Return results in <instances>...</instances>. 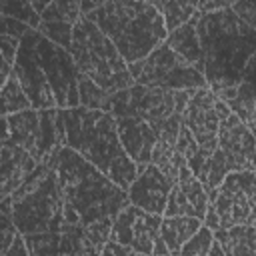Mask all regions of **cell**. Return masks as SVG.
Instances as JSON below:
<instances>
[{
	"mask_svg": "<svg viewBox=\"0 0 256 256\" xmlns=\"http://www.w3.org/2000/svg\"><path fill=\"white\" fill-rule=\"evenodd\" d=\"M202 228V220L190 218V216H162V240L170 252V256H176L180 248Z\"/></svg>",
	"mask_w": 256,
	"mask_h": 256,
	"instance_id": "obj_19",
	"label": "cell"
},
{
	"mask_svg": "<svg viewBox=\"0 0 256 256\" xmlns=\"http://www.w3.org/2000/svg\"><path fill=\"white\" fill-rule=\"evenodd\" d=\"M214 240L220 242L228 256H256V224L220 228L214 232Z\"/></svg>",
	"mask_w": 256,
	"mask_h": 256,
	"instance_id": "obj_20",
	"label": "cell"
},
{
	"mask_svg": "<svg viewBox=\"0 0 256 256\" xmlns=\"http://www.w3.org/2000/svg\"><path fill=\"white\" fill-rule=\"evenodd\" d=\"M2 144L24 148L38 164H48L66 146L60 110H24L2 116Z\"/></svg>",
	"mask_w": 256,
	"mask_h": 256,
	"instance_id": "obj_7",
	"label": "cell"
},
{
	"mask_svg": "<svg viewBox=\"0 0 256 256\" xmlns=\"http://www.w3.org/2000/svg\"><path fill=\"white\" fill-rule=\"evenodd\" d=\"M208 256H228V254L224 252V248L220 246V242H218V240H214V242H212V246H210Z\"/></svg>",
	"mask_w": 256,
	"mask_h": 256,
	"instance_id": "obj_32",
	"label": "cell"
},
{
	"mask_svg": "<svg viewBox=\"0 0 256 256\" xmlns=\"http://www.w3.org/2000/svg\"><path fill=\"white\" fill-rule=\"evenodd\" d=\"M0 256H30V254H28V246H26L24 236L18 232V236H16L14 242H12V246H10L8 250L0 252Z\"/></svg>",
	"mask_w": 256,
	"mask_h": 256,
	"instance_id": "obj_29",
	"label": "cell"
},
{
	"mask_svg": "<svg viewBox=\"0 0 256 256\" xmlns=\"http://www.w3.org/2000/svg\"><path fill=\"white\" fill-rule=\"evenodd\" d=\"M160 228L162 216L144 212L142 208L128 204L114 218L110 240L144 256H170Z\"/></svg>",
	"mask_w": 256,
	"mask_h": 256,
	"instance_id": "obj_11",
	"label": "cell"
},
{
	"mask_svg": "<svg viewBox=\"0 0 256 256\" xmlns=\"http://www.w3.org/2000/svg\"><path fill=\"white\" fill-rule=\"evenodd\" d=\"M60 116L64 122L66 146L128 192L138 176V166L120 142L116 118L108 112L88 110L84 106L60 110Z\"/></svg>",
	"mask_w": 256,
	"mask_h": 256,
	"instance_id": "obj_3",
	"label": "cell"
},
{
	"mask_svg": "<svg viewBox=\"0 0 256 256\" xmlns=\"http://www.w3.org/2000/svg\"><path fill=\"white\" fill-rule=\"evenodd\" d=\"M82 8L80 2H50L48 8L40 14L42 22H66V24H76L82 18Z\"/></svg>",
	"mask_w": 256,
	"mask_h": 256,
	"instance_id": "obj_26",
	"label": "cell"
},
{
	"mask_svg": "<svg viewBox=\"0 0 256 256\" xmlns=\"http://www.w3.org/2000/svg\"><path fill=\"white\" fill-rule=\"evenodd\" d=\"M12 220L22 236L62 230L64 194L52 162L38 164L32 176L12 194Z\"/></svg>",
	"mask_w": 256,
	"mask_h": 256,
	"instance_id": "obj_5",
	"label": "cell"
},
{
	"mask_svg": "<svg viewBox=\"0 0 256 256\" xmlns=\"http://www.w3.org/2000/svg\"><path fill=\"white\" fill-rule=\"evenodd\" d=\"M36 30L44 38L54 42L56 46H60V48L70 52V48H72V34H74V26L72 24H66V22H40V26Z\"/></svg>",
	"mask_w": 256,
	"mask_h": 256,
	"instance_id": "obj_27",
	"label": "cell"
},
{
	"mask_svg": "<svg viewBox=\"0 0 256 256\" xmlns=\"http://www.w3.org/2000/svg\"><path fill=\"white\" fill-rule=\"evenodd\" d=\"M0 14L20 20L28 24L32 30H36L42 22L40 14L32 8V2H26V0H0Z\"/></svg>",
	"mask_w": 256,
	"mask_h": 256,
	"instance_id": "obj_25",
	"label": "cell"
},
{
	"mask_svg": "<svg viewBox=\"0 0 256 256\" xmlns=\"http://www.w3.org/2000/svg\"><path fill=\"white\" fill-rule=\"evenodd\" d=\"M130 74L136 84L148 88H164V90H198L206 88V76L196 70L188 60L176 54L166 42L156 48L148 58L128 64Z\"/></svg>",
	"mask_w": 256,
	"mask_h": 256,
	"instance_id": "obj_8",
	"label": "cell"
},
{
	"mask_svg": "<svg viewBox=\"0 0 256 256\" xmlns=\"http://www.w3.org/2000/svg\"><path fill=\"white\" fill-rule=\"evenodd\" d=\"M152 4L164 16L168 34L178 30L180 26H184L186 22H190L198 14L196 2H162V0L158 2V0H152Z\"/></svg>",
	"mask_w": 256,
	"mask_h": 256,
	"instance_id": "obj_22",
	"label": "cell"
},
{
	"mask_svg": "<svg viewBox=\"0 0 256 256\" xmlns=\"http://www.w3.org/2000/svg\"><path fill=\"white\" fill-rule=\"evenodd\" d=\"M102 256H144V254H138V252H134V250H130L126 246H120V244H116V242L110 240L102 248Z\"/></svg>",
	"mask_w": 256,
	"mask_h": 256,
	"instance_id": "obj_30",
	"label": "cell"
},
{
	"mask_svg": "<svg viewBox=\"0 0 256 256\" xmlns=\"http://www.w3.org/2000/svg\"><path fill=\"white\" fill-rule=\"evenodd\" d=\"M78 94H80V106L88 110H102V112L110 110L112 94L100 88L90 78H86L84 74H80V80H78Z\"/></svg>",
	"mask_w": 256,
	"mask_h": 256,
	"instance_id": "obj_23",
	"label": "cell"
},
{
	"mask_svg": "<svg viewBox=\"0 0 256 256\" xmlns=\"http://www.w3.org/2000/svg\"><path fill=\"white\" fill-rule=\"evenodd\" d=\"M30 108H32V104H30L26 92L22 90L18 78L10 76L8 82L2 86V116L18 114V112H24Z\"/></svg>",
	"mask_w": 256,
	"mask_h": 256,
	"instance_id": "obj_24",
	"label": "cell"
},
{
	"mask_svg": "<svg viewBox=\"0 0 256 256\" xmlns=\"http://www.w3.org/2000/svg\"><path fill=\"white\" fill-rule=\"evenodd\" d=\"M52 164L64 194V224L90 226L98 220H114L130 204L126 190L72 148L64 146Z\"/></svg>",
	"mask_w": 256,
	"mask_h": 256,
	"instance_id": "obj_2",
	"label": "cell"
},
{
	"mask_svg": "<svg viewBox=\"0 0 256 256\" xmlns=\"http://www.w3.org/2000/svg\"><path fill=\"white\" fill-rule=\"evenodd\" d=\"M172 186H174V180L168 178L158 166L146 164L144 170L138 172L136 180L130 184L128 200L132 206L142 208L144 212L164 216Z\"/></svg>",
	"mask_w": 256,
	"mask_h": 256,
	"instance_id": "obj_14",
	"label": "cell"
},
{
	"mask_svg": "<svg viewBox=\"0 0 256 256\" xmlns=\"http://www.w3.org/2000/svg\"><path fill=\"white\" fill-rule=\"evenodd\" d=\"M70 54L86 78L96 82L110 94L126 90L136 84L128 62L116 50L112 40L86 16L74 24Z\"/></svg>",
	"mask_w": 256,
	"mask_h": 256,
	"instance_id": "obj_6",
	"label": "cell"
},
{
	"mask_svg": "<svg viewBox=\"0 0 256 256\" xmlns=\"http://www.w3.org/2000/svg\"><path fill=\"white\" fill-rule=\"evenodd\" d=\"M114 118H140L152 126V130L158 134V130L176 114L174 106V92L164 88H148L134 84L126 90H120L112 94L110 110Z\"/></svg>",
	"mask_w": 256,
	"mask_h": 256,
	"instance_id": "obj_9",
	"label": "cell"
},
{
	"mask_svg": "<svg viewBox=\"0 0 256 256\" xmlns=\"http://www.w3.org/2000/svg\"><path fill=\"white\" fill-rule=\"evenodd\" d=\"M32 28L20 20H14L10 16H2L0 14V34H6V36H12V38H18L22 40Z\"/></svg>",
	"mask_w": 256,
	"mask_h": 256,
	"instance_id": "obj_28",
	"label": "cell"
},
{
	"mask_svg": "<svg viewBox=\"0 0 256 256\" xmlns=\"http://www.w3.org/2000/svg\"><path fill=\"white\" fill-rule=\"evenodd\" d=\"M116 126H118V136L120 142L126 150V154L136 162V166H146L152 162V152L156 146V132L152 130V126L140 118H132V116H124V118H116Z\"/></svg>",
	"mask_w": 256,
	"mask_h": 256,
	"instance_id": "obj_16",
	"label": "cell"
},
{
	"mask_svg": "<svg viewBox=\"0 0 256 256\" xmlns=\"http://www.w3.org/2000/svg\"><path fill=\"white\" fill-rule=\"evenodd\" d=\"M210 206L216 210L224 230L256 224V172H230Z\"/></svg>",
	"mask_w": 256,
	"mask_h": 256,
	"instance_id": "obj_10",
	"label": "cell"
},
{
	"mask_svg": "<svg viewBox=\"0 0 256 256\" xmlns=\"http://www.w3.org/2000/svg\"><path fill=\"white\" fill-rule=\"evenodd\" d=\"M12 76L18 78L34 110H70L80 106V70L72 54L38 30L22 40Z\"/></svg>",
	"mask_w": 256,
	"mask_h": 256,
	"instance_id": "obj_1",
	"label": "cell"
},
{
	"mask_svg": "<svg viewBox=\"0 0 256 256\" xmlns=\"http://www.w3.org/2000/svg\"><path fill=\"white\" fill-rule=\"evenodd\" d=\"M176 256H184V254H176Z\"/></svg>",
	"mask_w": 256,
	"mask_h": 256,
	"instance_id": "obj_33",
	"label": "cell"
},
{
	"mask_svg": "<svg viewBox=\"0 0 256 256\" xmlns=\"http://www.w3.org/2000/svg\"><path fill=\"white\" fill-rule=\"evenodd\" d=\"M200 14H196L190 22H186L184 26H180L178 30L170 32L166 38V44L180 54L184 60H188L196 70H200L204 74V58H202V46L196 34V22H198Z\"/></svg>",
	"mask_w": 256,
	"mask_h": 256,
	"instance_id": "obj_18",
	"label": "cell"
},
{
	"mask_svg": "<svg viewBox=\"0 0 256 256\" xmlns=\"http://www.w3.org/2000/svg\"><path fill=\"white\" fill-rule=\"evenodd\" d=\"M38 168V162L24 148L2 144L0 156V194L2 198L12 196Z\"/></svg>",
	"mask_w": 256,
	"mask_h": 256,
	"instance_id": "obj_17",
	"label": "cell"
},
{
	"mask_svg": "<svg viewBox=\"0 0 256 256\" xmlns=\"http://www.w3.org/2000/svg\"><path fill=\"white\" fill-rule=\"evenodd\" d=\"M218 148L236 172H256V136L234 112L220 122Z\"/></svg>",
	"mask_w": 256,
	"mask_h": 256,
	"instance_id": "obj_13",
	"label": "cell"
},
{
	"mask_svg": "<svg viewBox=\"0 0 256 256\" xmlns=\"http://www.w3.org/2000/svg\"><path fill=\"white\" fill-rule=\"evenodd\" d=\"M58 256H102V250L88 238L84 226L64 224L60 230V250Z\"/></svg>",
	"mask_w": 256,
	"mask_h": 256,
	"instance_id": "obj_21",
	"label": "cell"
},
{
	"mask_svg": "<svg viewBox=\"0 0 256 256\" xmlns=\"http://www.w3.org/2000/svg\"><path fill=\"white\" fill-rule=\"evenodd\" d=\"M218 102L220 98L208 86L198 88L192 92L182 114V124L190 130L200 150L208 156H212L218 150V128H220Z\"/></svg>",
	"mask_w": 256,
	"mask_h": 256,
	"instance_id": "obj_12",
	"label": "cell"
},
{
	"mask_svg": "<svg viewBox=\"0 0 256 256\" xmlns=\"http://www.w3.org/2000/svg\"><path fill=\"white\" fill-rule=\"evenodd\" d=\"M86 18L112 40L128 64L148 58L168 38L164 16L152 2H100Z\"/></svg>",
	"mask_w": 256,
	"mask_h": 256,
	"instance_id": "obj_4",
	"label": "cell"
},
{
	"mask_svg": "<svg viewBox=\"0 0 256 256\" xmlns=\"http://www.w3.org/2000/svg\"><path fill=\"white\" fill-rule=\"evenodd\" d=\"M240 120H242V122H244V124L250 128V132L256 136V100H254V104L250 106V110H248V112H246V114H244Z\"/></svg>",
	"mask_w": 256,
	"mask_h": 256,
	"instance_id": "obj_31",
	"label": "cell"
},
{
	"mask_svg": "<svg viewBox=\"0 0 256 256\" xmlns=\"http://www.w3.org/2000/svg\"><path fill=\"white\" fill-rule=\"evenodd\" d=\"M206 210H208V192L204 190L200 180L192 174V170L184 166L172 186L164 216H190L204 220Z\"/></svg>",
	"mask_w": 256,
	"mask_h": 256,
	"instance_id": "obj_15",
	"label": "cell"
}]
</instances>
